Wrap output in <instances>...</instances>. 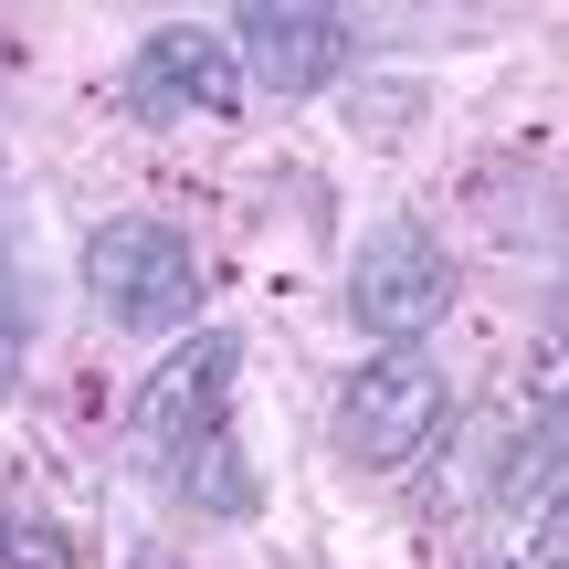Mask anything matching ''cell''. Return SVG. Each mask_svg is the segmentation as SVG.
<instances>
[{
	"label": "cell",
	"mask_w": 569,
	"mask_h": 569,
	"mask_svg": "<svg viewBox=\"0 0 569 569\" xmlns=\"http://www.w3.org/2000/svg\"><path fill=\"white\" fill-rule=\"evenodd\" d=\"M84 296H96L106 327H138V338H159V327H190L201 317V253L180 243L169 222H106L96 243H84Z\"/></svg>",
	"instance_id": "obj_1"
},
{
	"label": "cell",
	"mask_w": 569,
	"mask_h": 569,
	"mask_svg": "<svg viewBox=\"0 0 569 569\" xmlns=\"http://www.w3.org/2000/svg\"><path fill=\"white\" fill-rule=\"evenodd\" d=\"M443 422H453V390H443V369L422 348H390V359H369L338 390V453L359 475H401L411 453H432Z\"/></svg>",
	"instance_id": "obj_2"
},
{
	"label": "cell",
	"mask_w": 569,
	"mask_h": 569,
	"mask_svg": "<svg viewBox=\"0 0 569 569\" xmlns=\"http://www.w3.org/2000/svg\"><path fill=\"white\" fill-rule=\"evenodd\" d=\"M443 306H453V264H443V243H432L422 222H380L359 243V264H348V317H359L369 338L422 348L432 327H443Z\"/></svg>",
	"instance_id": "obj_3"
},
{
	"label": "cell",
	"mask_w": 569,
	"mask_h": 569,
	"mask_svg": "<svg viewBox=\"0 0 569 569\" xmlns=\"http://www.w3.org/2000/svg\"><path fill=\"white\" fill-rule=\"evenodd\" d=\"M232 369H243V338H232V327H201L190 348H169V359L148 369V390H138V411H127V422H138V443L159 453L169 475H180L190 453L222 432V411H232Z\"/></svg>",
	"instance_id": "obj_4"
},
{
	"label": "cell",
	"mask_w": 569,
	"mask_h": 569,
	"mask_svg": "<svg viewBox=\"0 0 569 569\" xmlns=\"http://www.w3.org/2000/svg\"><path fill=\"white\" fill-rule=\"evenodd\" d=\"M232 63H243V84H264V96L306 106L327 96V84L348 74V11H317V0H253V11H232Z\"/></svg>",
	"instance_id": "obj_5"
},
{
	"label": "cell",
	"mask_w": 569,
	"mask_h": 569,
	"mask_svg": "<svg viewBox=\"0 0 569 569\" xmlns=\"http://www.w3.org/2000/svg\"><path fill=\"white\" fill-rule=\"evenodd\" d=\"M127 106H138L148 127H222L232 106H243V63H232L222 32H201V21H169V32L138 42V63H127Z\"/></svg>",
	"instance_id": "obj_6"
},
{
	"label": "cell",
	"mask_w": 569,
	"mask_h": 569,
	"mask_svg": "<svg viewBox=\"0 0 569 569\" xmlns=\"http://www.w3.org/2000/svg\"><path fill=\"white\" fill-rule=\"evenodd\" d=\"M180 486L201 496V507H222V517H243V507H253V475H243V453H232V432H211V443L190 453Z\"/></svg>",
	"instance_id": "obj_7"
},
{
	"label": "cell",
	"mask_w": 569,
	"mask_h": 569,
	"mask_svg": "<svg viewBox=\"0 0 569 569\" xmlns=\"http://www.w3.org/2000/svg\"><path fill=\"white\" fill-rule=\"evenodd\" d=\"M0 569H74V538H63L53 517L0 507Z\"/></svg>",
	"instance_id": "obj_8"
},
{
	"label": "cell",
	"mask_w": 569,
	"mask_h": 569,
	"mask_svg": "<svg viewBox=\"0 0 569 569\" xmlns=\"http://www.w3.org/2000/svg\"><path fill=\"white\" fill-rule=\"evenodd\" d=\"M21 348H32V317H21V296L0 284V401L21 390Z\"/></svg>",
	"instance_id": "obj_9"
},
{
	"label": "cell",
	"mask_w": 569,
	"mask_h": 569,
	"mask_svg": "<svg viewBox=\"0 0 569 569\" xmlns=\"http://www.w3.org/2000/svg\"><path fill=\"white\" fill-rule=\"evenodd\" d=\"M538 569H569V486L549 496V517H538Z\"/></svg>",
	"instance_id": "obj_10"
},
{
	"label": "cell",
	"mask_w": 569,
	"mask_h": 569,
	"mask_svg": "<svg viewBox=\"0 0 569 569\" xmlns=\"http://www.w3.org/2000/svg\"><path fill=\"white\" fill-rule=\"evenodd\" d=\"M549 317H559V338H569V296H559V306H549Z\"/></svg>",
	"instance_id": "obj_11"
},
{
	"label": "cell",
	"mask_w": 569,
	"mask_h": 569,
	"mask_svg": "<svg viewBox=\"0 0 569 569\" xmlns=\"http://www.w3.org/2000/svg\"><path fill=\"white\" fill-rule=\"evenodd\" d=\"M496 569H507V559H496Z\"/></svg>",
	"instance_id": "obj_12"
}]
</instances>
